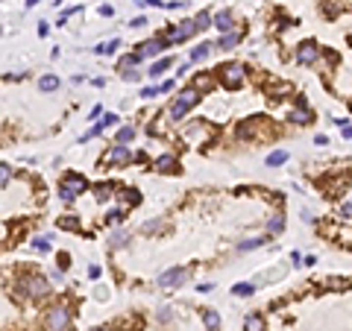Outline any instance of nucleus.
<instances>
[{
    "label": "nucleus",
    "mask_w": 352,
    "mask_h": 331,
    "mask_svg": "<svg viewBox=\"0 0 352 331\" xmlns=\"http://www.w3.org/2000/svg\"><path fill=\"white\" fill-rule=\"evenodd\" d=\"M244 79H247V67L241 62H229L223 67H217V82L223 88H229V91H238L244 85Z\"/></svg>",
    "instance_id": "nucleus-1"
},
{
    "label": "nucleus",
    "mask_w": 352,
    "mask_h": 331,
    "mask_svg": "<svg viewBox=\"0 0 352 331\" xmlns=\"http://www.w3.org/2000/svg\"><path fill=\"white\" fill-rule=\"evenodd\" d=\"M18 290L23 296H29V299H41V296L50 293V285H47L44 276H21L18 279Z\"/></svg>",
    "instance_id": "nucleus-2"
},
{
    "label": "nucleus",
    "mask_w": 352,
    "mask_h": 331,
    "mask_svg": "<svg viewBox=\"0 0 352 331\" xmlns=\"http://www.w3.org/2000/svg\"><path fill=\"white\" fill-rule=\"evenodd\" d=\"M70 326V311L65 305H53L47 311V320H44V329L47 331H68Z\"/></svg>",
    "instance_id": "nucleus-3"
},
{
    "label": "nucleus",
    "mask_w": 352,
    "mask_h": 331,
    "mask_svg": "<svg viewBox=\"0 0 352 331\" xmlns=\"http://www.w3.org/2000/svg\"><path fill=\"white\" fill-rule=\"evenodd\" d=\"M194 32H197V23H194V18H191V21H182V23L170 26V29L164 32V38H167V44H170V47H176V44L188 41V38H191Z\"/></svg>",
    "instance_id": "nucleus-4"
},
{
    "label": "nucleus",
    "mask_w": 352,
    "mask_h": 331,
    "mask_svg": "<svg viewBox=\"0 0 352 331\" xmlns=\"http://www.w3.org/2000/svg\"><path fill=\"white\" fill-rule=\"evenodd\" d=\"M188 282V270H182V267H173V270H167V273H162L159 279H156V285L162 287V290H173V287H182Z\"/></svg>",
    "instance_id": "nucleus-5"
},
{
    "label": "nucleus",
    "mask_w": 352,
    "mask_h": 331,
    "mask_svg": "<svg viewBox=\"0 0 352 331\" xmlns=\"http://www.w3.org/2000/svg\"><path fill=\"white\" fill-rule=\"evenodd\" d=\"M129 161H132V153H129V147H123V144H115V147L106 153V158H103L106 167H126Z\"/></svg>",
    "instance_id": "nucleus-6"
},
{
    "label": "nucleus",
    "mask_w": 352,
    "mask_h": 331,
    "mask_svg": "<svg viewBox=\"0 0 352 331\" xmlns=\"http://www.w3.org/2000/svg\"><path fill=\"white\" fill-rule=\"evenodd\" d=\"M320 44L317 41H303L300 47H297V62L300 65H317V59H320Z\"/></svg>",
    "instance_id": "nucleus-7"
},
{
    "label": "nucleus",
    "mask_w": 352,
    "mask_h": 331,
    "mask_svg": "<svg viewBox=\"0 0 352 331\" xmlns=\"http://www.w3.org/2000/svg\"><path fill=\"white\" fill-rule=\"evenodd\" d=\"M211 132H214V126H211V123H200V120H194V123L185 129V135H182V138H185L188 144H203Z\"/></svg>",
    "instance_id": "nucleus-8"
},
{
    "label": "nucleus",
    "mask_w": 352,
    "mask_h": 331,
    "mask_svg": "<svg viewBox=\"0 0 352 331\" xmlns=\"http://www.w3.org/2000/svg\"><path fill=\"white\" fill-rule=\"evenodd\" d=\"M170 44H167V38L164 35H156V38H150V41H144L141 47H138V56L141 59H150V56H159L162 50H167Z\"/></svg>",
    "instance_id": "nucleus-9"
},
{
    "label": "nucleus",
    "mask_w": 352,
    "mask_h": 331,
    "mask_svg": "<svg viewBox=\"0 0 352 331\" xmlns=\"http://www.w3.org/2000/svg\"><path fill=\"white\" fill-rule=\"evenodd\" d=\"M62 188H65V191H70L73 197H79L82 191H88V179H85V176H79V173H65Z\"/></svg>",
    "instance_id": "nucleus-10"
},
{
    "label": "nucleus",
    "mask_w": 352,
    "mask_h": 331,
    "mask_svg": "<svg viewBox=\"0 0 352 331\" xmlns=\"http://www.w3.org/2000/svg\"><path fill=\"white\" fill-rule=\"evenodd\" d=\"M288 120H291V123H297V126H308V123L314 120V111H311V109H308L305 103H297V106L291 109Z\"/></svg>",
    "instance_id": "nucleus-11"
},
{
    "label": "nucleus",
    "mask_w": 352,
    "mask_h": 331,
    "mask_svg": "<svg viewBox=\"0 0 352 331\" xmlns=\"http://www.w3.org/2000/svg\"><path fill=\"white\" fill-rule=\"evenodd\" d=\"M211 26H217L220 32H229V29H235V15L229 9H223V12L211 15Z\"/></svg>",
    "instance_id": "nucleus-12"
},
{
    "label": "nucleus",
    "mask_w": 352,
    "mask_h": 331,
    "mask_svg": "<svg viewBox=\"0 0 352 331\" xmlns=\"http://www.w3.org/2000/svg\"><path fill=\"white\" fill-rule=\"evenodd\" d=\"M241 35H244L241 29H229V32H220V38H217V44H214V47H217V50H232V47L241 41Z\"/></svg>",
    "instance_id": "nucleus-13"
},
{
    "label": "nucleus",
    "mask_w": 352,
    "mask_h": 331,
    "mask_svg": "<svg viewBox=\"0 0 352 331\" xmlns=\"http://www.w3.org/2000/svg\"><path fill=\"white\" fill-rule=\"evenodd\" d=\"M176 103H182V106H185V109L191 111V109H194V106L200 103V91H197L194 85H191V88H182V91L176 94Z\"/></svg>",
    "instance_id": "nucleus-14"
},
{
    "label": "nucleus",
    "mask_w": 352,
    "mask_h": 331,
    "mask_svg": "<svg viewBox=\"0 0 352 331\" xmlns=\"http://www.w3.org/2000/svg\"><path fill=\"white\" fill-rule=\"evenodd\" d=\"M214 85H217V76H211V73H197V76H194V88H197L200 94L214 91Z\"/></svg>",
    "instance_id": "nucleus-15"
},
{
    "label": "nucleus",
    "mask_w": 352,
    "mask_h": 331,
    "mask_svg": "<svg viewBox=\"0 0 352 331\" xmlns=\"http://www.w3.org/2000/svg\"><path fill=\"white\" fill-rule=\"evenodd\" d=\"M153 164H156V170H159V173H176V155H170V153L159 155Z\"/></svg>",
    "instance_id": "nucleus-16"
},
{
    "label": "nucleus",
    "mask_w": 352,
    "mask_h": 331,
    "mask_svg": "<svg viewBox=\"0 0 352 331\" xmlns=\"http://www.w3.org/2000/svg\"><path fill=\"white\" fill-rule=\"evenodd\" d=\"M267 232H270V238L285 232V211H273V217L267 220Z\"/></svg>",
    "instance_id": "nucleus-17"
},
{
    "label": "nucleus",
    "mask_w": 352,
    "mask_h": 331,
    "mask_svg": "<svg viewBox=\"0 0 352 331\" xmlns=\"http://www.w3.org/2000/svg\"><path fill=\"white\" fill-rule=\"evenodd\" d=\"M170 65H173V59H170V56H167V59H159V62H153V65H150L147 76H150V79H162V73H164Z\"/></svg>",
    "instance_id": "nucleus-18"
},
{
    "label": "nucleus",
    "mask_w": 352,
    "mask_h": 331,
    "mask_svg": "<svg viewBox=\"0 0 352 331\" xmlns=\"http://www.w3.org/2000/svg\"><path fill=\"white\" fill-rule=\"evenodd\" d=\"M56 88H59V76L44 73V76L38 79V91H41V94H50V91H56Z\"/></svg>",
    "instance_id": "nucleus-19"
},
{
    "label": "nucleus",
    "mask_w": 352,
    "mask_h": 331,
    "mask_svg": "<svg viewBox=\"0 0 352 331\" xmlns=\"http://www.w3.org/2000/svg\"><path fill=\"white\" fill-rule=\"evenodd\" d=\"M238 138H241V141H253V138H256V120L238 123Z\"/></svg>",
    "instance_id": "nucleus-20"
},
{
    "label": "nucleus",
    "mask_w": 352,
    "mask_h": 331,
    "mask_svg": "<svg viewBox=\"0 0 352 331\" xmlns=\"http://www.w3.org/2000/svg\"><path fill=\"white\" fill-rule=\"evenodd\" d=\"M117 47H120V41H117V38H112V41L97 44V47H94V53H97V56H112V53H117Z\"/></svg>",
    "instance_id": "nucleus-21"
},
{
    "label": "nucleus",
    "mask_w": 352,
    "mask_h": 331,
    "mask_svg": "<svg viewBox=\"0 0 352 331\" xmlns=\"http://www.w3.org/2000/svg\"><path fill=\"white\" fill-rule=\"evenodd\" d=\"M129 141H135V126H120L117 129V135H115V144H129Z\"/></svg>",
    "instance_id": "nucleus-22"
},
{
    "label": "nucleus",
    "mask_w": 352,
    "mask_h": 331,
    "mask_svg": "<svg viewBox=\"0 0 352 331\" xmlns=\"http://www.w3.org/2000/svg\"><path fill=\"white\" fill-rule=\"evenodd\" d=\"M267 241H270V235H264V238H250V241H241V243H238V249H241V252H250V249L264 246Z\"/></svg>",
    "instance_id": "nucleus-23"
},
{
    "label": "nucleus",
    "mask_w": 352,
    "mask_h": 331,
    "mask_svg": "<svg viewBox=\"0 0 352 331\" xmlns=\"http://www.w3.org/2000/svg\"><path fill=\"white\" fill-rule=\"evenodd\" d=\"M211 47H214L211 41H203L200 47H194V50H191V62H203V59L211 53Z\"/></svg>",
    "instance_id": "nucleus-24"
},
{
    "label": "nucleus",
    "mask_w": 352,
    "mask_h": 331,
    "mask_svg": "<svg viewBox=\"0 0 352 331\" xmlns=\"http://www.w3.org/2000/svg\"><path fill=\"white\" fill-rule=\"evenodd\" d=\"M244 331H264V320L258 314H247L244 320Z\"/></svg>",
    "instance_id": "nucleus-25"
},
{
    "label": "nucleus",
    "mask_w": 352,
    "mask_h": 331,
    "mask_svg": "<svg viewBox=\"0 0 352 331\" xmlns=\"http://www.w3.org/2000/svg\"><path fill=\"white\" fill-rule=\"evenodd\" d=\"M203 326H206L209 331L220 329V317H217V311H203Z\"/></svg>",
    "instance_id": "nucleus-26"
},
{
    "label": "nucleus",
    "mask_w": 352,
    "mask_h": 331,
    "mask_svg": "<svg viewBox=\"0 0 352 331\" xmlns=\"http://www.w3.org/2000/svg\"><path fill=\"white\" fill-rule=\"evenodd\" d=\"M185 111H188V109H185L182 103H176V100H173V103H170V109H167V120H173V123H176V120H182V117H185Z\"/></svg>",
    "instance_id": "nucleus-27"
},
{
    "label": "nucleus",
    "mask_w": 352,
    "mask_h": 331,
    "mask_svg": "<svg viewBox=\"0 0 352 331\" xmlns=\"http://www.w3.org/2000/svg\"><path fill=\"white\" fill-rule=\"evenodd\" d=\"M50 243H53V235H38V238H32V249H35V252H47Z\"/></svg>",
    "instance_id": "nucleus-28"
},
{
    "label": "nucleus",
    "mask_w": 352,
    "mask_h": 331,
    "mask_svg": "<svg viewBox=\"0 0 352 331\" xmlns=\"http://www.w3.org/2000/svg\"><path fill=\"white\" fill-rule=\"evenodd\" d=\"M288 161V150H273L270 155H267V164L270 167H279V164H285Z\"/></svg>",
    "instance_id": "nucleus-29"
},
{
    "label": "nucleus",
    "mask_w": 352,
    "mask_h": 331,
    "mask_svg": "<svg viewBox=\"0 0 352 331\" xmlns=\"http://www.w3.org/2000/svg\"><path fill=\"white\" fill-rule=\"evenodd\" d=\"M59 229H65V232H76V229H79V217H73V214L59 217Z\"/></svg>",
    "instance_id": "nucleus-30"
},
{
    "label": "nucleus",
    "mask_w": 352,
    "mask_h": 331,
    "mask_svg": "<svg viewBox=\"0 0 352 331\" xmlns=\"http://www.w3.org/2000/svg\"><path fill=\"white\" fill-rule=\"evenodd\" d=\"M109 246H112V249H120V246H129V235H126V232H115V235L109 238Z\"/></svg>",
    "instance_id": "nucleus-31"
},
{
    "label": "nucleus",
    "mask_w": 352,
    "mask_h": 331,
    "mask_svg": "<svg viewBox=\"0 0 352 331\" xmlns=\"http://www.w3.org/2000/svg\"><path fill=\"white\" fill-rule=\"evenodd\" d=\"M138 62H141V56H138V53H132V56H123V59H120V65H117V70L123 73V70H129V67H135Z\"/></svg>",
    "instance_id": "nucleus-32"
},
{
    "label": "nucleus",
    "mask_w": 352,
    "mask_h": 331,
    "mask_svg": "<svg viewBox=\"0 0 352 331\" xmlns=\"http://www.w3.org/2000/svg\"><path fill=\"white\" fill-rule=\"evenodd\" d=\"M120 199L129 202V205H138V202H141V194H138L135 188H129V191H120Z\"/></svg>",
    "instance_id": "nucleus-33"
},
{
    "label": "nucleus",
    "mask_w": 352,
    "mask_h": 331,
    "mask_svg": "<svg viewBox=\"0 0 352 331\" xmlns=\"http://www.w3.org/2000/svg\"><path fill=\"white\" fill-rule=\"evenodd\" d=\"M194 23H197V29H209V26H211V15H209V12L203 9V12H200V15L194 18Z\"/></svg>",
    "instance_id": "nucleus-34"
},
{
    "label": "nucleus",
    "mask_w": 352,
    "mask_h": 331,
    "mask_svg": "<svg viewBox=\"0 0 352 331\" xmlns=\"http://www.w3.org/2000/svg\"><path fill=\"white\" fill-rule=\"evenodd\" d=\"M123 217H126V211H123V208H112V211L106 214V223H109V226H115V223H120Z\"/></svg>",
    "instance_id": "nucleus-35"
},
{
    "label": "nucleus",
    "mask_w": 352,
    "mask_h": 331,
    "mask_svg": "<svg viewBox=\"0 0 352 331\" xmlns=\"http://www.w3.org/2000/svg\"><path fill=\"white\" fill-rule=\"evenodd\" d=\"M112 188H115V185L103 182V185H97V188H94V197H97V199H106V197H112Z\"/></svg>",
    "instance_id": "nucleus-36"
},
{
    "label": "nucleus",
    "mask_w": 352,
    "mask_h": 331,
    "mask_svg": "<svg viewBox=\"0 0 352 331\" xmlns=\"http://www.w3.org/2000/svg\"><path fill=\"white\" fill-rule=\"evenodd\" d=\"M162 229H164V223H162V220H153V223H144V226H141V232H144V235H153V232H162Z\"/></svg>",
    "instance_id": "nucleus-37"
},
{
    "label": "nucleus",
    "mask_w": 352,
    "mask_h": 331,
    "mask_svg": "<svg viewBox=\"0 0 352 331\" xmlns=\"http://www.w3.org/2000/svg\"><path fill=\"white\" fill-rule=\"evenodd\" d=\"M232 293H235V296H253V293H256V287H253V285H235V287H232Z\"/></svg>",
    "instance_id": "nucleus-38"
},
{
    "label": "nucleus",
    "mask_w": 352,
    "mask_h": 331,
    "mask_svg": "<svg viewBox=\"0 0 352 331\" xmlns=\"http://www.w3.org/2000/svg\"><path fill=\"white\" fill-rule=\"evenodd\" d=\"M109 126H117V114H112V111H109V114H106V117H100V129H103V132H106V129H109Z\"/></svg>",
    "instance_id": "nucleus-39"
},
{
    "label": "nucleus",
    "mask_w": 352,
    "mask_h": 331,
    "mask_svg": "<svg viewBox=\"0 0 352 331\" xmlns=\"http://www.w3.org/2000/svg\"><path fill=\"white\" fill-rule=\"evenodd\" d=\"M9 179H12V167H9V164H0V188H6Z\"/></svg>",
    "instance_id": "nucleus-40"
},
{
    "label": "nucleus",
    "mask_w": 352,
    "mask_h": 331,
    "mask_svg": "<svg viewBox=\"0 0 352 331\" xmlns=\"http://www.w3.org/2000/svg\"><path fill=\"white\" fill-rule=\"evenodd\" d=\"M162 94V88H156V85H150V88H141V97L144 100H153V97H159Z\"/></svg>",
    "instance_id": "nucleus-41"
},
{
    "label": "nucleus",
    "mask_w": 352,
    "mask_h": 331,
    "mask_svg": "<svg viewBox=\"0 0 352 331\" xmlns=\"http://www.w3.org/2000/svg\"><path fill=\"white\" fill-rule=\"evenodd\" d=\"M138 76H141V73H138L135 67H129V70H123V73H120V79H126V82H135Z\"/></svg>",
    "instance_id": "nucleus-42"
},
{
    "label": "nucleus",
    "mask_w": 352,
    "mask_h": 331,
    "mask_svg": "<svg viewBox=\"0 0 352 331\" xmlns=\"http://www.w3.org/2000/svg\"><path fill=\"white\" fill-rule=\"evenodd\" d=\"M59 199H62V202H68V205H70V202H73V199H76V197H73V194H70V191H65V188H62V185H59Z\"/></svg>",
    "instance_id": "nucleus-43"
},
{
    "label": "nucleus",
    "mask_w": 352,
    "mask_h": 331,
    "mask_svg": "<svg viewBox=\"0 0 352 331\" xmlns=\"http://www.w3.org/2000/svg\"><path fill=\"white\" fill-rule=\"evenodd\" d=\"M129 26L141 29V26H147V18H144V15H138V18H132V21H129Z\"/></svg>",
    "instance_id": "nucleus-44"
},
{
    "label": "nucleus",
    "mask_w": 352,
    "mask_h": 331,
    "mask_svg": "<svg viewBox=\"0 0 352 331\" xmlns=\"http://www.w3.org/2000/svg\"><path fill=\"white\" fill-rule=\"evenodd\" d=\"M159 88H162V94H167V91H173V88H176V79H167V82H162Z\"/></svg>",
    "instance_id": "nucleus-45"
},
{
    "label": "nucleus",
    "mask_w": 352,
    "mask_h": 331,
    "mask_svg": "<svg viewBox=\"0 0 352 331\" xmlns=\"http://www.w3.org/2000/svg\"><path fill=\"white\" fill-rule=\"evenodd\" d=\"M185 6V0H167L164 3V9H182Z\"/></svg>",
    "instance_id": "nucleus-46"
},
{
    "label": "nucleus",
    "mask_w": 352,
    "mask_h": 331,
    "mask_svg": "<svg viewBox=\"0 0 352 331\" xmlns=\"http://www.w3.org/2000/svg\"><path fill=\"white\" fill-rule=\"evenodd\" d=\"M100 15H103V18H112V15H115V9H112L109 3H103V6H100Z\"/></svg>",
    "instance_id": "nucleus-47"
},
{
    "label": "nucleus",
    "mask_w": 352,
    "mask_h": 331,
    "mask_svg": "<svg viewBox=\"0 0 352 331\" xmlns=\"http://www.w3.org/2000/svg\"><path fill=\"white\" fill-rule=\"evenodd\" d=\"M141 6H153V9H159V6H164V0H138Z\"/></svg>",
    "instance_id": "nucleus-48"
},
{
    "label": "nucleus",
    "mask_w": 352,
    "mask_h": 331,
    "mask_svg": "<svg viewBox=\"0 0 352 331\" xmlns=\"http://www.w3.org/2000/svg\"><path fill=\"white\" fill-rule=\"evenodd\" d=\"M68 264H70V258L62 252V255H59V270H68Z\"/></svg>",
    "instance_id": "nucleus-49"
},
{
    "label": "nucleus",
    "mask_w": 352,
    "mask_h": 331,
    "mask_svg": "<svg viewBox=\"0 0 352 331\" xmlns=\"http://www.w3.org/2000/svg\"><path fill=\"white\" fill-rule=\"evenodd\" d=\"M341 214H344V217H352V202H344V205H341Z\"/></svg>",
    "instance_id": "nucleus-50"
},
{
    "label": "nucleus",
    "mask_w": 352,
    "mask_h": 331,
    "mask_svg": "<svg viewBox=\"0 0 352 331\" xmlns=\"http://www.w3.org/2000/svg\"><path fill=\"white\" fill-rule=\"evenodd\" d=\"M100 114H103V109H100V106H94V109H91V114H88V120H97Z\"/></svg>",
    "instance_id": "nucleus-51"
},
{
    "label": "nucleus",
    "mask_w": 352,
    "mask_h": 331,
    "mask_svg": "<svg viewBox=\"0 0 352 331\" xmlns=\"http://www.w3.org/2000/svg\"><path fill=\"white\" fill-rule=\"evenodd\" d=\"M303 264H305V267H314V264H317V258H314V255H303Z\"/></svg>",
    "instance_id": "nucleus-52"
},
{
    "label": "nucleus",
    "mask_w": 352,
    "mask_h": 331,
    "mask_svg": "<svg viewBox=\"0 0 352 331\" xmlns=\"http://www.w3.org/2000/svg\"><path fill=\"white\" fill-rule=\"evenodd\" d=\"M159 320H170V308H167V305L159 308Z\"/></svg>",
    "instance_id": "nucleus-53"
},
{
    "label": "nucleus",
    "mask_w": 352,
    "mask_h": 331,
    "mask_svg": "<svg viewBox=\"0 0 352 331\" xmlns=\"http://www.w3.org/2000/svg\"><path fill=\"white\" fill-rule=\"evenodd\" d=\"M341 135H344V138H352V126H350V123H344V126H341Z\"/></svg>",
    "instance_id": "nucleus-54"
},
{
    "label": "nucleus",
    "mask_w": 352,
    "mask_h": 331,
    "mask_svg": "<svg viewBox=\"0 0 352 331\" xmlns=\"http://www.w3.org/2000/svg\"><path fill=\"white\" fill-rule=\"evenodd\" d=\"M47 32H50V26H47V21H41L38 23V35H47Z\"/></svg>",
    "instance_id": "nucleus-55"
},
{
    "label": "nucleus",
    "mask_w": 352,
    "mask_h": 331,
    "mask_svg": "<svg viewBox=\"0 0 352 331\" xmlns=\"http://www.w3.org/2000/svg\"><path fill=\"white\" fill-rule=\"evenodd\" d=\"M314 144H317V147H326V144H329V138H326V135H317V138H314Z\"/></svg>",
    "instance_id": "nucleus-56"
},
{
    "label": "nucleus",
    "mask_w": 352,
    "mask_h": 331,
    "mask_svg": "<svg viewBox=\"0 0 352 331\" xmlns=\"http://www.w3.org/2000/svg\"><path fill=\"white\" fill-rule=\"evenodd\" d=\"M88 276H91V279H100V267H97V264H94V267H88Z\"/></svg>",
    "instance_id": "nucleus-57"
},
{
    "label": "nucleus",
    "mask_w": 352,
    "mask_h": 331,
    "mask_svg": "<svg viewBox=\"0 0 352 331\" xmlns=\"http://www.w3.org/2000/svg\"><path fill=\"white\" fill-rule=\"evenodd\" d=\"M323 12H326V15H335L338 9H335V3H326V6H323Z\"/></svg>",
    "instance_id": "nucleus-58"
},
{
    "label": "nucleus",
    "mask_w": 352,
    "mask_h": 331,
    "mask_svg": "<svg viewBox=\"0 0 352 331\" xmlns=\"http://www.w3.org/2000/svg\"><path fill=\"white\" fill-rule=\"evenodd\" d=\"M41 0H26V9H32V6H38Z\"/></svg>",
    "instance_id": "nucleus-59"
},
{
    "label": "nucleus",
    "mask_w": 352,
    "mask_h": 331,
    "mask_svg": "<svg viewBox=\"0 0 352 331\" xmlns=\"http://www.w3.org/2000/svg\"><path fill=\"white\" fill-rule=\"evenodd\" d=\"M91 331H106V329H91Z\"/></svg>",
    "instance_id": "nucleus-60"
}]
</instances>
